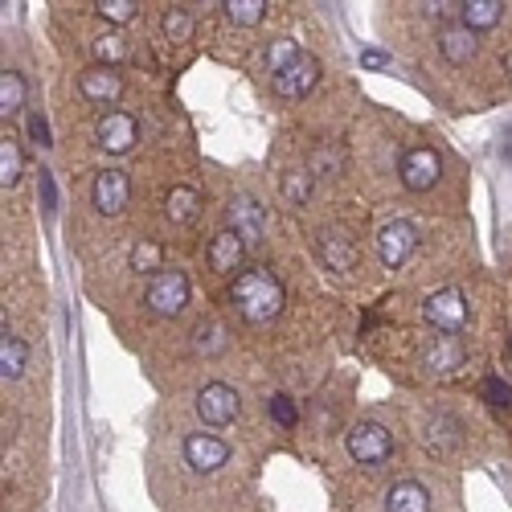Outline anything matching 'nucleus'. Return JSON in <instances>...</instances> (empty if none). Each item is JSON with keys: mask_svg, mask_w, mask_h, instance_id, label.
<instances>
[{"mask_svg": "<svg viewBox=\"0 0 512 512\" xmlns=\"http://www.w3.org/2000/svg\"><path fill=\"white\" fill-rule=\"evenodd\" d=\"M144 304H148L152 316H164V320L181 316L185 304H189V275L164 267L160 275H152V283H148V291H144Z\"/></svg>", "mask_w": 512, "mask_h": 512, "instance_id": "nucleus-3", "label": "nucleus"}, {"mask_svg": "<svg viewBox=\"0 0 512 512\" xmlns=\"http://www.w3.org/2000/svg\"><path fill=\"white\" fill-rule=\"evenodd\" d=\"M267 414H271L279 426H295V422H300V406H295L287 394H271V402H267Z\"/></svg>", "mask_w": 512, "mask_h": 512, "instance_id": "nucleus-31", "label": "nucleus"}, {"mask_svg": "<svg viewBox=\"0 0 512 512\" xmlns=\"http://www.w3.org/2000/svg\"><path fill=\"white\" fill-rule=\"evenodd\" d=\"M197 414L205 426H230L242 414L238 390L226 386V381H209V386H201V394H197Z\"/></svg>", "mask_w": 512, "mask_h": 512, "instance_id": "nucleus-5", "label": "nucleus"}, {"mask_svg": "<svg viewBox=\"0 0 512 512\" xmlns=\"http://www.w3.org/2000/svg\"><path fill=\"white\" fill-rule=\"evenodd\" d=\"M504 21V5L500 0H463V17L459 25L463 29H472V33H488Z\"/></svg>", "mask_w": 512, "mask_h": 512, "instance_id": "nucleus-20", "label": "nucleus"}, {"mask_svg": "<svg viewBox=\"0 0 512 512\" xmlns=\"http://www.w3.org/2000/svg\"><path fill=\"white\" fill-rule=\"evenodd\" d=\"M230 230H234L246 246L263 242V230H267V213H263V205L254 201V197H234V201H230Z\"/></svg>", "mask_w": 512, "mask_h": 512, "instance_id": "nucleus-13", "label": "nucleus"}, {"mask_svg": "<svg viewBox=\"0 0 512 512\" xmlns=\"http://www.w3.org/2000/svg\"><path fill=\"white\" fill-rule=\"evenodd\" d=\"M25 365H29V345H25L21 336L5 332V336H0V377L17 381L25 373Z\"/></svg>", "mask_w": 512, "mask_h": 512, "instance_id": "nucleus-21", "label": "nucleus"}, {"mask_svg": "<svg viewBox=\"0 0 512 512\" xmlns=\"http://www.w3.org/2000/svg\"><path fill=\"white\" fill-rule=\"evenodd\" d=\"M91 50H95V66H111L115 70L127 58V41L119 33H103V37L91 41Z\"/></svg>", "mask_w": 512, "mask_h": 512, "instance_id": "nucleus-27", "label": "nucleus"}, {"mask_svg": "<svg viewBox=\"0 0 512 512\" xmlns=\"http://www.w3.org/2000/svg\"><path fill=\"white\" fill-rule=\"evenodd\" d=\"M283 197L291 205H304L312 197V168H291V173H283Z\"/></svg>", "mask_w": 512, "mask_h": 512, "instance_id": "nucleus-28", "label": "nucleus"}, {"mask_svg": "<svg viewBox=\"0 0 512 512\" xmlns=\"http://www.w3.org/2000/svg\"><path fill=\"white\" fill-rule=\"evenodd\" d=\"M484 398H488L496 410H512V386H504L500 377H488V381H484Z\"/></svg>", "mask_w": 512, "mask_h": 512, "instance_id": "nucleus-33", "label": "nucleus"}, {"mask_svg": "<svg viewBox=\"0 0 512 512\" xmlns=\"http://www.w3.org/2000/svg\"><path fill=\"white\" fill-rule=\"evenodd\" d=\"M164 213H168V222L173 226H189L201 213V193L193 185H173L168 197H164Z\"/></svg>", "mask_w": 512, "mask_h": 512, "instance_id": "nucleus-18", "label": "nucleus"}, {"mask_svg": "<svg viewBox=\"0 0 512 512\" xmlns=\"http://www.w3.org/2000/svg\"><path fill=\"white\" fill-rule=\"evenodd\" d=\"M95 13L103 21H111V25H127V21H136L140 5L136 0H95Z\"/></svg>", "mask_w": 512, "mask_h": 512, "instance_id": "nucleus-29", "label": "nucleus"}, {"mask_svg": "<svg viewBox=\"0 0 512 512\" xmlns=\"http://www.w3.org/2000/svg\"><path fill=\"white\" fill-rule=\"evenodd\" d=\"M345 447H349V455L357 463L373 467V463H386L394 455V435L381 422H357L353 431L345 435Z\"/></svg>", "mask_w": 512, "mask_h": 512, "instance_id": "nucleus-4", "label": "nucleus"}, {"mask_svg": "<svg viewBox=\"0 0 512 512\" xmlns=\"http://www.w3.org/2000/svg\"><path fill=\"white\" fill-rule=\"evenodd\" d=\"M508 349H512V340H508Z\"/></svg>", "mask_w": 512, "mask_h": 512, "instance_id": "nucleus-38", "label": "nucleus"}, {"mask_svg": "<svg viewBox=\"0 0 512 512\" xmlns=\"http://www.w3.org/2000/svg\"><path fill=\"white\" fill-rule=\"evenodd\" d=\"M504 74H508V78H512V50H508V54H504Z\"/></svg>", "mask_w": 512, "mask_h": 512, "instance_id": "nucleus-37", "label": "nucleus"}, {"mask_svg": "<svg viewBox=\"0 0 512 512\" xmlns=\"http://www.w3.org/2000/svg\"><path fill=\"white\" fill-rule=\"evenodd\" d=\"M230 300L246 324H271L287 304V291L271 267H246L230 287Z\"/></svg>", "mask_w": 512, "mask_h": 512, "instance_id": "nucleus-1", "label": "nucleus"}, {"mask_svg": "<svg viewBox=\"0 0 512 512\" xmlns=\"http://www.w3.org/2000/svg\"><path fill=\"white\" fill-rule=\"evenodd\" d=\"M91 201H95V209L103 213V218H119V213L127 209V201H132V181H127L123 168H103V173L95 177V185H91Z\"/></svg>", "mask_w": 512, "mask_h": 512, "instance_id": "nucleus-7", "label": "nucleus"}, {"mask_svg": "<svg viewBox=\"0 0 512 512\" xmlns=\"http://www.w3.org/2000/svg\"><path fill=\"white\" fill-rule=\"evenodd\" d=\"M136 136H140V127H136V119L127 115V111H107V115L95 123V140H99V148H103V152H115V156L132 152Z\"/></svg>", "mask_w": 512, "mask_h": 512, "instance_id": "nucleus-9", "label": "nucleus"}, {"mask_svg": "<svg viewBox=\"0 0 512 512\" xmlns=\"http://www.w3.org/2000/svg\"><path fill=\"white\" fill-rule=\"evenodd\" d=\"M422 13L431 17V21H451V17L459 21L463 17V0H426Z\"/></svg>", "mask_w": 512, "mask_h": 512, "instance_id": "nucleus-32", "label": "nucleus"}, {"mask_svg": "<svg viewBox=\"0 0 512 512\" xmlns=\"http://www.w3.org/2000/svg\"><path fill=\"white\" fill-rule=\"evenodd\" d=\"M41 201H46V209L58 205V193H54V177H50V168H41Z\"/></svg>", "mask_w": 512, "mask_h": 512, "instance_id": "nucleus-35", "label": "nucleus"}, {"mask_svg": "<svg viewBox=\"0 0 512 512\" xmlns=\"http://www.w3.org/2000/svg\"><path fill=\"white\" fill-rule=\"evenodd\" d=\"M304 50H300V41H291V37H275L271 46H267V66H271V78L283 74L291 62H300Z\"/></svg>", "mask_w": 512, "mask_h": 512, "instance_id": "nucleus-26", "label": "nucleus"}, {"mask_svg": "<svg viewBox=\"0 0 512 512\" xmlns=\"http://www.w3.org/2000/svg\"><path fill=\"white\" fill-rule=\"evenodd\" d=\"M132 271L160 275V271H164V246L152 242V238H140V242L132 246Z\"/></svg>", "mask_w": 512, "mask_h": 512, "instance_id": "nucleus-25", "label": "nucleus"}, {"mask_svg": "<svg viewBox=\"0 0 512 512\" xmlns=\"http://www.w3.org/2000/svg\"><path fill=\"white\" fill-rule=\"evenodd\" d=\"M422 320L439 336H459L467 328V295L459 287H443L422 300Z\"/></svg>", "mask_w": 512, "mask_h": 512, "instance_id": "nucleus-2", "label": "nucleus"}, {"mask_svg": "<svg viewBox=\"0 0 512 512\" xmlns=\"http://www.w3.org/2000/svg\"><path fill=\"white\" fill-rule=\"evenodd\" d=\"M476 50H480V41H476L472 29H463L459 21H455V25H443V33H439V54H443L451 66H467V62L476 58Z\"/></svg>", "mask_w": 512, "mask_h": 512, "instance_id": "nucleus-15", "label": "nucleus"}, {"mask_svg": "<svg viewBox=\"0 0 512 512\" xmlns=\"http://www.w3.org/2000/svg\"><path fill=\"white\" fill-rule=\"evenodd\" d=\"M418 250V230L410 226V222H390V226H381V234H377V254H381V263L386 267H406L410 263V254Z\"/></svg>", "mask_w": 512, "mask_h": 512, "instance_id": "nucleus-8", "label": "nucleus"}, {"mask_svg": "<svg viewBox=\"0 0 512 512\" xmlns=\"http://www.w3.org/2000/svg\"><path fill=\"white\" fill-rule=\"evenodd\" d=\"M316 82H320V62H316L312 54H304L300 62H291L283 74H275L271 87H275L279 99H304V95L316 87Z\"/></svg>", "mask_w": 512, "mask_h": 512, "instance_id": "nucleus-10", "label": "nucleus"}, {"mask_svg": "<svg viewBox=\"0 0 512 512\" xmlns=\"http://www.w3.org/2000/svg\"><path fill=\"white\" fill-rule=\"evenodd\" d=\"M226 21L230 25H238V29H254V25H259L263 17H267V0H226Z\"/></svg>", "mask_w": 512, "mask_h": 512, "instance_id": "nucleus-24", "label": "nucleus"}, {"mask_svg": "<svg viewBox=\"0 0 512 512\" xmlns=\"http://www.w3.org/2000/svg\"><path fill=\"white\" fill-rule=\"evenodd\" d=\"M25 99H29V87H25V78L17 74V70H5L0 74V115H17L21 107H25Z\"/></svg>", "mask_w": 512, "mask_h": 512, "instance_id": "nucleus-23", "label": "nucleus"}, {"mask_svg": "<svg viewBox=\"0 0 512 512\" xmlns=\"http://www.w3.org/2000/svg\"><path fill=\"white\" fill-rule=\"evenodd\" d=\"M422 365L431 369V373H455L463 365V345H459V336H435L431 345L422 349Z\"/></svg>", "mask_w": 512, "mask_h": 512, "instance_id": "nucleus-16", "label": "nucleus"}, {"mask_svg": "<svg viewBox=\"0 0 512 512\" xmlns=\"http://www.w3.org/2000/svg\"><path fill=\"white\" fill-rule=\"evenodd\" d=\"M164 37L168 41H189L193 37V17L185 9H168L164 13Z\"/></svg>", "mask_w": 512, "mask_h": 512, "instance_id": "nucleus-30", "label": "nucleus"}, {"mask_svg": "<svg viewBox=\"0 0 512 512\" xmlns=\"http://www.w3.org/2000/svg\"><path fill=\"white\" fill-rule=\"evenodd\" d=\"M21 173H25V152H21V144L13 136H5V140H0V185L17 189Z\"/></svg>", "mask_w": 512, "mask_h": 512, "instance_id": "nucleus-22", "label": "nucleus"}, {"mask_svg": "<svg viewBox=\"0 0 512 512\" xmlns=\"http://www.w3.org/2000/svg\"><path fill=\"white\" fill-rule=\"evenodd\" d=\"M185 459H189V467L193 472H201V476H209V472H218V467H226V459H230V447L218 439V435H189L185 439Z\"/></svg>", "mask_w": 512, "mask_h": 512, "instance_id": "nucleus-11", "label": "nucleus"}, {"mask_svg": "<svg viewBox=\"0 0 512 512\" xmlns=\"http://www.w3.org/2000/svg\"><path fill=\"white\" fill-rule=\"evenodd\" d=\"M361 66L381 70V66H386V54H381V50H365V54H361Z\"/></svg>", "mask_w": 512, "mask_h": 512, "instance_id": "nucleus-36", "label": "nucleus"}, {"mask_svg": "<svg viewBox=\"0 0 512 512\" xmlns=\"http://www.w3.org/2000/svg\"><path fill=\"white\" fill-rule=\"evenodd\" d=\"M386 512H431V492L418 480H398L386 492Z\"/></svg>", "mask_w": 512, "mask_h": 512, "instance_id": "nucleus-17", "label": "nucleus"}, {"mask_svg": "<svg viewBox=\"0 0 512 512\" xmlns=\"http://www.w3.org/2000/svg\"><path fill=\"white\" fill-rule=\"evenodd\" d=\"M316 250H320V259H324V267L328 271H353L357 267V250H353V242L349 238H340V234H320L316 238Z\"/></svg>", "mask_w": 512, "mask_h": 512, "instance_id": "nucleus-19", "label": "nucleus"}, {"mask_svg": "<svg viewBox=\"0 0 512 512\" xmlns=\"http://www.w3.org/2000/svg\"><path fill=\"white\" fill-rule=\"evenodd\" d=\"M398 177L410 193H426V189H435L439 177H443V160L435 148H410L398 164Z\"/></svg>", "mask_w": 512, "mask_h": 512, "instance_id": "nucleus-6", "label": "nucleus"}, {"mask_svg": "<svg viewBox=\"0 0 512 512\" xmlns=\"http://www.w3.org/2000/svg\"><path fill=\"white\" fill-rule=\"evenodd\" d=\"M25 127H29V140H33V144H41V148L54 144V140H50V123H46V115H41V111H29Z\"/></svg>", "mask_w": 512, "mask_h": 512, "instance_id": "nucleus-34", "label": "nucleus"}, {"mask_svg": "<svg viewBox=\"0 0 512 512\" xmlns=\"http://www.w3.org/2000/svg\"><path fill=\"white\" fill-rule=\"evenodd\" d=\"M242 259H246V242L230 226L213 234V242H209V267L213 271H218V275H234V271H242Z\"/></svg>", "mask_w": 512, "mask_h": 512, "instance_id": "nucleus-14", "label": "nucleus"}, {"mask_svg": "<svg viewBox=\"0 0 512 512\" xmlns=\"http://www.w3.org/2000/svg\"><path fill=\"white\" fill-rule=\"evenodd\" d=\"M78 91H82V99L107 107V103H115L123 95V74L111 70V66H91V70L78 74Z\"/></svg>", "mask_w": 512, "mask_h": 512, "instance_id": "nucleus-12", "label": "nucleus"}]
</instances>
